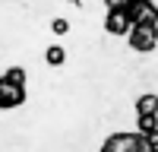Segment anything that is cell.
I'll list each match as a JSON object with an SVG mask.
<instances>
[{"instance_id": "cell-3", "label": "cell", "mask_w": 158, "mask_h": 152, "mask_svg": "<svg viewBox=\"0 0 158 152\" xmlns=\"http://www.w3.org/2000/svg\"><path fill=\"white\" fill-rule=\"evenodd\" d=\"M123 13H127L130 25H158V3L155 0H130Z\"/></svg>"}, {"instance_id": "cell-10", "label": "cell", "mask_w": 158, "mask_h": 152, "mask_svg": "<svg viewBox=\"0 0 158 152\" xmlns=\"http://www.w3.org/2000/svg\"><path fill=\"white\" fill-rule=\"evenodd\" d=\"M130 0H104V10H127Z\"/></svg>"}, {"instance_id": "cell-7", "label": "cell", "mask_w": 158, "mask_h": 152, "mask_svg": "<svg viewBox=\"0 0 158 152\" xmlns=\"http://www.w3.org/2000/svg\"><path fill=\"white\" fill-rule=\"evenodd\" d=\"M142 114H158V95L155 92H146L136 98V117H142Z\"/></svg>"}, {"instance_id": "cell-4", "label": "cell", "mask_w": 158, "mask_h": 152, "mask_svg": "<svg viewBox=\"0 0 158 152\" xmlns=\"http://www.w3.org/2000/svg\"><path fill=\"white\" fill-rule=\"evenodd\" d=\"M25 105V82H16L10 76H0V111H13Z\"/></svg>"}, {"instance_id": "cell-8", "label": "cell", "mask_w": 158, "mask_h": 152, "mask_svg": "<svg viewBox=\"0 0 158 152\" xmlns=\"http://www.w3.org/2000/svg\"><path fill=\"white\" fill-rule=\"evenodd\" d=\"M63 60H67V54H63L57 44H54V48H48V63H51V67H60Z\"/></svg>"}, {"instance_id": "cell-1", "label": "cell", "mask_w": 158, "mask_h": 152, "mask_svg": "<svg viewBox=\"0 0 158 152\" xmlns=\"http://www.w3.org/2000/svg\"><path fill=\"white\" fill-rule=\"evenodd\" d=\"M98 152H158V146L149 143V139L142 133H136V130H117L111 136H104Z\"/></svg>"}, {"instance_id": "cell-6", "label": "cell", "mask_w": 158, "mask_h": 152, "mask_svg": "<svg viewBox=\"0 0 158 152\" xmlns=\"http://www.w3.org/2000/svg\"><path fill=\"white\" fill-rule=\"evenodd\" d=\"M136 133H142L149 143L158 146V114H142V117H136Z\"/></svg>"}, {"instance_id": "cell-5", "label": "cell", "mask_w": 158, "mask_h": 152, "mask_svg": "<svg viewBox=\"0 0 158 152\" xmlns=\"http://www.w3.org/2000/svg\"><path fill=\"white\" fill-rule=\"evenodd\" d=\"M104 32L114 35V38H127L130 32V19L123 10H108V16H104Z\"/></svg>"}, {"instance_id": "cell-2", "label": "cell", "mask_w": 158, "mask_h": 152, "mask_svg": "<svg viewBox=\"0 0 158 152\" xmlns=\"http://www.w3.org/2000/svg\"><path fill=\"white\" fill-rule=\"evenodd\" d=\"M127 44H130V51H139V54L155 51L158 48V25H130Z\"/></svg>"}, {"instance_id": "cell-9", "label": "cell", "mask_w": 158, "mask_h": 152, "mask_svg": "<svg viewBox=\"0 0 158 152\" xmlns=\"http://www.w3.org/2000/svg\"><path fill=\"white\" fill-rule=\"evenodd\" d=\"M3 76H10V79H16V82H25V70L22 67H10Z\"/></svg>"}]
</instances>
